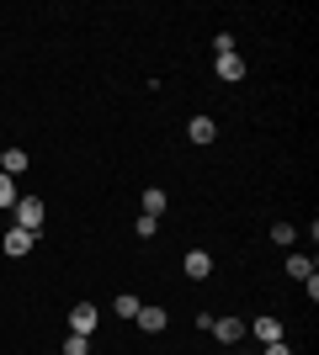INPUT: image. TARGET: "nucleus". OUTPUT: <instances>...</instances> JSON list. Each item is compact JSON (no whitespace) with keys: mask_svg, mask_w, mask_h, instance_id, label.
<instances>
[{"mask_svg":"<svg viewBox=\"0 0 319 355\" xmlns=\"http://www.w3.org/2000/svg\"><path fill=\"white\" fill-rule=\"evenodd\" d=\"M186 276H192V282H208V276H213V254L192 250V254H186Z\"/></svg>","mask_w":319,"mask_h":355,"instance_id":"nucleus-6","label":"nucleus"},{"mask_svg":"<svg viewBox=\"0 0 319 355\" xmlns=\"http://www.w3.org/2000/svg\"><path fill=\"white\" fill-rule=\"evenodd\" d=\"M250 334H256V340H261V345H277V340H282V324H277L272 313H261L256 324H250Z\"/></svg>","mask_w":319,"mask_h":355,"instance_id":"nucleus-7","label":"nucleus"},{"mask_svg":"<svg viewBox=\"0 0 319 355\" xmlns=\"http://www.w3.org/2000/svg\"><path fill=\"white\" fill-rule=\"evenodd\" d=\"M288 276H293V282H309V276H314V260H304V254H288Z\"/></svg>","mask_w":319,"mask_h":355,"instance_id":"nucleus-11","label":"nucleus"},{"mask_svg":"<svg viewBox=\"0 0 319 355\" xmlns=\"http://www.w3.org/2000/svg\"><path fill=\"white\" fill-rule=\"evenodd\" d=\"M22 170H27V148H0V175H22Z\"/></svg>","mask_w":319,"mask_h":355,"instance_id":"nucleus-8","label":"nucleus"},{"mask_svg":"<svg viewBox=\"0 0 319 355\" xmlns=\"http://www.w3.org/2000/svg\"><path fill=\"white\" fill-rule=\"evenodd\" d=\"M213 334H218L224 345H240L245 334H250V324H245V318H234V313H224V318H213Z\"/></svg>","mask_w":319,"mask_h":355,"instance_id":"nucleus-2","label":"nucleus"},{"mask_svg":"<svg viewBox=\"0 0 319 355\" xmlns=\"http://www.w3.org/2000/svg\"><path fill=\"white\" fill-rule=\"evenodd\" d=\"M112 313H117V318H133V313H138V297H128V292H122L117 302H112Z\"/></svg>","mask_w":319,"mask_h":355,"instance_id":"nucleus-14","label":"nucleus"},{"mask_svg":"<svg viewBox=\"0 0 319 355\" xmlns=\"http://www.w3.org/2000/svg\"><path fill=\"white\" fill-rule=\"evenodd\" d=\"M64 355H91V340H85V334H69V340H64Z\"/></svg>","mask_w":319,"mask_h":355,"instance_id":"nucleus-15","label":"nucleus"},{"mask_svg":"<svg viewBox=\"0 0 319 355\" xmlns=\"http://www.w3.org/2000/svg\"><path fill=\"white\" fill-rule=\"evenodd\" d=\"M213 74L234 85V80H245V59H240V53H218V59H213Z\"/></svg>","mask_w":319,"mask_h":355,"instance_id":"nucleus-5","label":"nucleus"},{"mask_svg":"<svg viewBox=\"0 0 319 355\" xmlns=\"http://www.w3.org/2000/svg\"><path fill=\"white\" fill-rule=\"evenodd\" d=\"M16 202H22V191L11 186V175H0V207H16Z\"/></svg>","mask_w":319,"mask_h":355,"instance_id":"nucleus-13","label":"nucleus"},{"mask_svg":"<svg viewBox=\"0 0 319 355\" xmlns=\"http://www.w3.org/2000/svg\"><path fill=\"white\" fill-rule=\"evenodd\" d=\"M160 212H165V191L149 186V191H144V218H160Z\"/></svg>","mask_w":319,"mask_h":355,"instance_id":"nucleus-12","label":"nucleus"},{"mask_svg":"<svg viewBox=\"0 0 319 355\" xmlns=\"http://www.w3.org/2000/svg\"><path fill=\"white\" fill-rule=\"evenodd\" d=\"M272 239H277V244H293V239H298V228H293V223H277Z\"/></svg>","mask_w":319,"mask_h":355,"instance_id":"nucleus-16","label":"nucleus"},{"mask_svg":"<svg viewBox=\"0 0 319 355\" xmlns=\"http://www.w3.org/2000/svg\"><path fill=\"white\" fill-rule=\"evenodd\" d=\"M133 318H138V329H144V334H160V329H165V308H138Z\"/></svg>","mask_w":319,"mask_h":355,"instance_id":"nucleus-10","label":"nucleus"},{"mask_svg":"<svg viewBox=\"0 0 319 355\" xmlns=\"http://www.w3.org/2000/svg\"><path fill=\"white\" fill-rule=\"evenodd\" d=\"M266 355H293V350H288V340H277V345H266Z\"/></svg>","mask_w":319,"mask_h":355,"instance_id":"nucleus-18","label":"nucleus"},{"mask_svg":"<svg viewBox=\"0 0 319 355\" xmlns=\"http://www.w3.org/2000/svg\"><path fill=\"white\" fill-rule=\"evenodd\" d=\"M186 138H192V144H213V138H218V122H213V117H192Z\"/></svg>","mask_w":319,"mask_h":355,"instance_id":"nucleus-9","label":"nucleus"},{"mask_svg":"<svg viewBox=\"0 0 319 355\" xmlns=\"http://www.w3.org/2000/svg\"><path fill=\"white\" fill-rule=\"evenodd\" d=\"M32 244H38V234H27V228H6V239H0V250L11 254V260L32 254Z\"/></svg>","mask_w":319,"mask_h":355,"instance_id":"nucleus-3","label":"nucleus"},{"mask_svg":"<svg viewBox=\"0 0 319 355\" xmlns=\"http://www.w3.org/2000/svg\"><path fill=\"white\" fill-rule=\"evenodd\" d=\"M43 218H48L43 196H22V202H16V228H27V234H43Z\"/></svg>","mask_w":319,"mask_h":355,"instance_id":"nucleus-1","label":"nucleus"},{"mask_svg":"<svg viewBox=\"0 0 319 355\" xmlns=\"http://www.w3.org/2000/svg\"><path fill=\"white\" fill-rule=\"evenodd\" d=\"M160 234V218H138V239H154Z\"/></svg>","mask_w":319,"mask_h":355,"instance_id":"nucleus-17","label":"nucleus"},{"mask_svg":"<svg viewBox=\"0 0 319 355\" xmlns=\"http://www.w3.org/2000/svg\"><path fill=\"white\" fill-rule=\"evenodd\" d=\"M69 334H85V340L96 334V308L91 302H75V308H69Z\"/></svg>","mask_w":319,"mask_h":355,"instance_id":"nucleus-4","label":"nucleus"}]
</instances>
